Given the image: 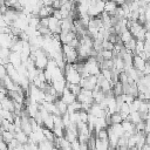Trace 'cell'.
<instances>
[{"instance_id":"1","label":"cell","mask_w":150,"mask_h":150,"mask_svg":"<svg viewBox=\"0 0 150 150\" xmlns=\"http://www.w3.org/2000/svg\"><path fill=\"white\" fill-rule=\"evenodd\" d=\"M64 77L67 83H71V84H80L81 82V74L74 68V63H67L66 68H64Z\"/></svg>"},{"instance_id":"2","label":"cell","mask_w":150,"mask_h":150,"mask_svg":"<svg viewBox=\"0 0 150 150\" xmlns=\"http://www.w3.org/2000/svg\"><path fill=\"white\" fill-rule=\"evenodd\" d=\"M80 86L83 89H88V90H94L95 87L97 86V76L96 75H90L89 77H82Z\"/></svg>"},{"instance_id":"3","label":"cell","mask_w":150,"mask_h":150,"mask_svg":"<svg viewBox=\"0 0 150 150\" xmlns=\"http://www.w3.org/2000/svg\"><path fill=\"white\" fill-rule=\"evenodd\" d=\"M61 98L69 105V104H71V103H74L75 101H76V96L68 89V88H66L64 89V91L62 93V95H61Z\"/></svg>"},{"instance_id":"4","label":"cell","mask_w":150,"mask_h":150,"mask_svg":"<svg viewBox=\"0 0 150 150\" xmlns=\"http://www.w3.org/2000/svg\"><path fill=\"white\" fill-rule=\"evenodd\" d=\"M1 109H6V110H9V111L14 112L15 111L14 101L8 96L5 97V98H1Z\"/></svg>"},{"instance_id":"5","label":"cell","mask_w":150,"mask_h":150,"mask_svg":"<svg viewBox=\"0 0 150 150\" xmlns=\"http://www.w3.org/2000/svg\"><path fill=\"white\" fill-rule=\"evenodd\" d=\"M145 66H146V61L145 60H143L139 55H134V68L135 69L143 71Z\"/></svg>"},{"instance_id":"6","label":"cell","mask_w":150,"mask_h":150,"mask_svg":"<svg viewBox=\"0 0 150 150\" xmlns=\"http://www.w3.org/2000/svg\"><path fill=\"white\" fill-rule=\"evenodd\" d=\"M9 62L16 68L20 64H22V59H21V53H16V52H12L11 56H9Z\"/></svg>"},{"instance_id":"7","label":"cell","mask_w":150,"mask_h":150,"mask_svg":"<svg viewBox=\"0 0 150 150\" xmlns=\"http://www.w3.org/2000/svg\"><path fill=\"white\" fill-rule=\"evenodd\" d=\"M117 7H118V5L116 4V1H114V0H108V1H105L104 12H107V13L110 14V15H112V14L115 13V11L117 9Z\"/></svg>"},{"instance_id":"8","label":"cell","mask_w":150,"mask_h":150,"mask_svg":"<svg viewBox=\"0 0 150 150\" xmlns=\"http://www.w3.org/2000/svg\"><path fill=\"white\" fill-rule=\"evenodd\" d=\"M55 104H56V107H57V109H59V112H60L61 115H64L66 112H68V104H67L61 97L55 101Z\"/></svg>"},{"instance_id":"9","label":"cell","mask_w":150,"mask_h":150,"mask_svg":"<svg viewBox=\"0 0 150 150\" xmlns=\"http://www.w3.org/2000/svg\"><path fill=\"white\" fill-rule=\"evenodd\" d=\"M15 139H18L19 143H21V144H27L29 142V136L26 132H23L22 130H19L15 132Z\"/></svg>"},{"instance_id":"10","label":"cell","mask_w":150,"mask_h":150,"mask_svg":"<svg viewBox=\"0 0 150 150\" xmlns=\"http://www.w3.org/2000/svg\"><path fill=\"white\" fill-rule=\"evenodd\" d=\"M112 60H114V68L117 69L118 71H123L124 70V67H125L123 59L121 56H115Z\"/></svg>"},{"instance_id":"11","label":"cell","mask_w":150,"mask_h":150,"mask_svg":"<svg viewBox=\"0 0 150 150\" xmlns=\"http://www.w3.org/2000/svg\"><path fill=\"white\" fill-rule=\"evenodd\" d=\"M15 138V134L11 132V131H7V130H2L1 129V139L5 141L6 143H11L13 139Z\"/></svg>"},{"instance_id":"12","label":"cell","mask_w":150,"mask_h":150,"mask_svg":"<svg viewBox=\"0 0 150 150\" xmlns=\"http://www.w3.org/2000/svg\"><path fill=\"white\" fill-rule=\"evenodd\" d=\"M123 121H124V120H123L121 112H114V114L110 116L109 125H111V124H121Z\"/></svg>"},{"instance_id":"13","label":"cell","mask_w":150,"mask_h":150,"mask_svg":"<svg viewBox=\"0 0 150 150\" xmlns=\"http://www.w3.org/2000/svg\"><path fill=\"white\" fill-rule=\"evenodd\" d=\"M120 38H121V41L123 42V45L128 43L131 39H134V36H132V34H131V32H130L129 29H127V30L122 32V33L120 34Z\"/></svg>"},{"instance_id":"14","label":"cell","mask_w":150,"mask_h":150,"mask_svg":"<svg viewBox=\"0 0 150 150\" xmlns=\"http://www.w3.org/2000/svg\"><path fill=\"white\" fill-rule=\"evenodd\" d=\"M127 121H130V122H132L134 124H137V123L142 122V118H141L139 112H138V111H135V112H131V114L128 116Z\"/></svg>"},{"instance_id":"15","label":"cell","mask_w":150,"mask_h":150,"mask_svg":"<svg viewBox=\"0 0 150 150\" xmlns=\"http://www.w3.org/2000/svg\"><path fill=\"white\" fill-rule=\"evenodd\" d=\"M110 127H111V129L114 130V132H115L118 137H122V136L125 134V130L123 129L122 123H121V124H111Z\"/></svg>"},{"instance_id":"16","label":"cell","mask_w":150,"mask_h":150,"mask_svg":"<svg viewBox=\"0 0 150 150\" xmlns=\"http://www.w3.org/2000/svg\"><path fill=\"white\" fill-rule=\"evenodd\" d=\"M67 88L75 95V96H77L81 91H82V87L80 86V84H71V83H67Z\"/></svg>"},{"instance_id":"17","label":"cell","mask_w":150,"mask_h":150,"mask_svg":"<svg viewBox=\"0 0 150 150\" xmlns=\"http://www.w3.org/2000/svg\"><path fill=\"white\" fill-rule=\"evenodd\" d=\"M112 91H114V95L115 96H118V95H122L123 94V84L118 81L114 84V88H112Z\"/></svg>"},{"instance_id":"18","label":"cell","mask_w":150,"mask_h":150,"mask_svg":"<svg viewBox=\"0 0 150 150\" xmlns=\"http://www.w3.org/2000/svg\"><path fill=\"white\" fill-rule=\"evenodd\" d=\"M136 43H137V40L134 38V39H131L128 43H125V45H124V47H125V49H127V50H129V52L134 53V52H135V49H136Z\"/></svg>"},{"instance_id":"19","label":"cell","mask_w":150,"mask_h":150,"mask_svg":"<svg viewBox=\"0 0 150 150\" xmlns=\"http://www.w3.org/2000/svg\"><path fill=\"white\" fill-rule=\"evenodd\" d=\"M96 137L101 141H109V135H108V131L107 129H103V130H100L96 132Z\"/></svg>"},{"instance_id":"20","label":"cell","mask_w":150,"mask_h":150,"mask_svg":"<svg viewBox=\"0 0 150 150\" xmlns=\"http://www.w3.org/2000/svg\"><path fill=\"white\" fill-rule=\"evenodd\" d=\"M101 55H102V57H103V60H112L114 57H115V54H114V52L112 50H102L101 52Z\"/></svg>"},{"instance_id":"21","label":"cell","mask_w":150,"mask_h":150,"mask_svg":"<svg viewBox=\"0 0 150 150\" xmlns=\"http://www.w3.org/2000/svg\"><path fill=\"white\" fill-rule=\"evenodd\" d=\"M11 54H12V50H11L9 48H1V49H0V57H1L2 60L9 59Z\"/></svg>"},{"instance_id":"22","label":"cell","mask_w":150,"mask_h":150,"mask_svg":"<svg viewBox=\"0 0 150 150\" xmlns=\"http://www.w3.org/2000/svg\"><path fill=\"white\" fill-rule=\"evenodd\" d=\"M102 46H103L104 50H112L114 52V49H115V45L112 42H110V41H103Z\"/></svg>"},{"instance_id":"23","label":"cell","mask_w":150,"mask_h":150,"mask_svg":"<svg viewBox=\"0 0 150 150\" xmlns=\"http://www.w3.org/2000/svg\"><path fill=\"white\" fill-rule=\"evenodd\" d=\"M123 98H124V102L125 103H132L137 97H135L134 95H131V94H123Z\"/></svg>"},{"instance_id":"24","label":"cell","mask_w":150,"mask_h":150,"mask_svg":"<svg viewBox=\"0 0 150 150\" xmlns=\"http://www.w3.org/2000/svg\"><path fill=\"white\" fill-rule=\"evenodd\" d=\"M101 73H102V75L107 79V80H109L110 82H111V77H112V71L110 70V69H102L101 70Z\"/></svg>"},{"instance_id":"25","label":"cell","mask_w":150,"mask_h":150,"mask_svg":"<svg viewBox=\"0 0 150 150\" xmlns=\"http://www.w3.org/2000/svg\"><path fill=\"white\" fill-rule=\"evenodd\" d=\"M53 16H54V18H56L57 20H60V21H62V20H63V16H62V13H61V11H60V9H55V11H54V13H53Z\"/></svg>"},{"instance_id":"26","label":"cell","mask_w":150,"mask_h":150,"mask_svg":"<svg viewBox=\"0 0 150 150\" xmlns=\"http://www.w3.org/2000/svg\"><path fill=\"white\" fill-rule=\"evenodd\" d=\"M0 148H1V150H9V145L5 141H1L0 142Z\"/></svg>"},{"instance_id":"27","label":"cell","mask_w":150,"mask_h":150,"mask_svg":"<svg viewBox=\"0 0 150 150\" xmlns=\"http://www.w3.org/2000/svg\"><path fill=\"white\" fill-rule=\"evenodd\" d=\"M143 73H144V75H150V64L148 62H146V66H145Z\"/></svg>"},{"instance_id":"28","label":"cell","mask_w":150,"mask_h":150,"mask_svg":"<svg viewBox=\"0 0 150 150\" xmlns=\"http://www.w3.org/2000/svg\"><path fill=\"white\" fill-rule=\"evenodd\" d=\"M145 144L150 145V132H146L145 134Z\"/></svg>"},{"instance_id":"29","label":"cell","mask_w":150,"mask_h":150,"mask_svg":"<svg viewBox=\"0 0 150 150\" xmlns=\"http://www.w3.org/2000/svg\"><path fill=\"white\" fill-rule=\"evenodd\" d=\"M116 1V4L118 5V6H123L125 2H127V0H115Z\"/></svg>"},{"instance_id":"30","label":"cell","mask_w":150,"mask_h":150,"mask_svg":"<svg viewBox=\"0 0 150 150\" xmlns=\"http://www.w3.org/2000/svg\"><path fill=\"white\" fill-rule=\"evenodd\" d=\"M142 150H150V145H148V144H145L143 148H142Z\"/></svg>"},{"instance_id":"31","label":"cell","mask_w":150,"mask_h":150,"mask_svg":"<svg viewBox=\"0 0 150 150\" xmlns=\"http://www.w3.org/2000/svg\"><path fill=\"white\" fill-rule=\"evenodd\" d=\"M148 115L150 117V102H148Z\"/></svg>"},{"instance_id":"32","label":"cell","mask_w":150,"mask_h":150,"mask_svg":"<svg viewBox=\"0 0 150 150\" xmlns=\"http://www.w3.org/2000/svg\"><path fill=\"white\" fill-rule=\"evenodd\" d=\"M108 150H117V149H116V148H112V146H109Z\"/></svg>"},{"instance_id":"33","label":"cell","mask_w":150,"mask_h":150,"mask_svg":"<svg viewBox=\"0 0 150 150\" xmlns=\"http://www.w3.org/2000/svg\"><path fill=\"white\" fill-rule=\"evenodd\" d=\"M70 1H71V2H76V0H70Z\"/></svg>"}]
</instances>
